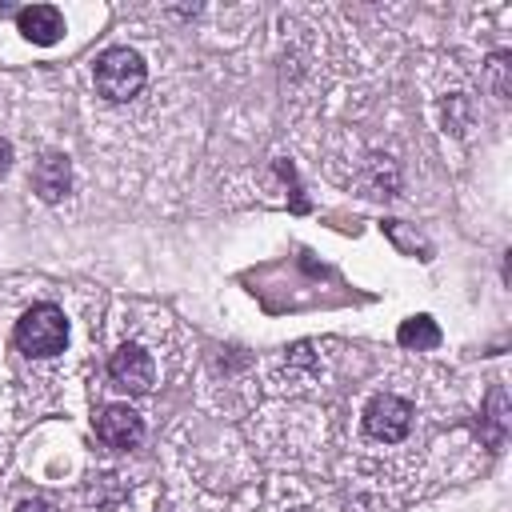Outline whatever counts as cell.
Returning <instances> with one entry per match:
<instances>
[{
	"label": "cell",
	"mask_w": 512,
	"mask_h": 512,
	"mask_svg": "<svg viewBox=\"0 0 512 512\" xmlns=\"http://www.w3.org/2000/svg\"><path fill=\"white\" fill-rule=\"evenodd\" d=\"M92 428H96V440H100V444L120 448V452H128V448H136V444L144 440V416L132 412L128 404H108V408L92 420Z\"/></svg>",
	"instance_id": "obj_5"
},
{
	"label": "cell",
	"mask_w": 512,
	"mask_h": 512,
	"mask_svg": "<svg viewBox=\"0 0 512 512\" xmlns=\"http://www.w3.org/2000/svg\"><path fill=\"white\" fill-rule=\"evenodd\" d=\"M72 188V164L64 152H44L32 168V192L44 200V204H56L64 200V192Z\"/></svg>",
	"instance_id": "obj_6"
},
{
	"label": "cell",
	"mask_w": 512,
	"mask_h": 512,
	"mask_svg": "<svg viewBox=\"0 0 512 512\" xmlns=\"http://www.w3.org/2000/svg\"><path fill=\"white\" fill-rule=\"evenodd\" d=\"M92 80H96V92H100L104 100L124 104V100H132V96L144 88L148 68H144V60H140V52H132V48H104V52L96 56Z\"/></svg>",
	"instance_id": "obj_1"
},
{
	"label": "cell",
	"mask_w": 512,
	"mask_h": 512,
	"mask_svg": "<svg viewBox=\"0 0 512 512\" xmlns=\"http://www.w3.org/2000/svg\"><path fill=\"white\" fill-rule=\"evenodd\" d=\"M488 84H492V96H508V52H492L488 56Z\"/></svg>",
	"instance_id": "obj_9"
},
{
	"label": "cell",
	"mask_w": 512,
	"mask_h": 512,
	"mask_svg": "<svg viewBox=\"0 0 512 512\" xmlns=\"http://www.w3.org/2000/svg\"><path fill=\"white\" fill-rule=\"evenodd\" d=\"M412 428V404L404 396H392V392H380L368 400L364 408V432L372 440H384V444H396L404 440Z\"/></svg>",
	"instance_id": "obj_3"
},
{
	"label": "cell",
	"mask_w": 512,
	"mask_h": 512,
	"mask_svg": "<svg viewBox=\"0 0 512 512\" xmlns=\"http://www.w3.org/2000/svg\"><path fill=\"white\" fill-rule=\"evenodd\" d=\"M396 340H400L404 348L428 352V348H436V344H440V328H436V320H432V316H412V320H404V324H400Z\"/></svg>",
	"instance_id": "obj_8"
},
{
	"label": "cell",
	"mask_w": 512,
	"mask_h": 512,
	"mask_svg": "<svg viewBox=\"0 0 512 512\" xmlns=\"http://www.w3.org/2000/svg\"><path fill=\"white\" fill-rule=\"evenodd\" d=\"M12 340H16V348L24 356H56L68 344V320H64V312L56 304H32L16 320Z\"/></svg>",
	"instance_id": "obj_2"
},
{
	"label": "cell",
	"mask_w": 512,
	"mask_h": 512,
	"mask_svg": "<svg viewBox=\"0 0 512 512\" xmlns=\"http://www.w3.org/2000/svg\"><path fill=\"white\" fill-rule=\"evenodd\" d=\"M108 380L120 388V392H132V396H144L152 392L156 384V364L152 356L140 348V344H120L108 360Z\"/></svg>",
	"instance_id": "obj_4"
},
{
	"label": "cell",
	"mask_w": 512,
	"mask_h": 512,
	"mask_svg": "<svg viewBox=\"0 0 512 512\" xmlns=\"http://www.w3.org/2000/svg\"><path fill=\"white\" fill-rule=\"evenodd\" d=\"M16 512H56V504H48V500H20Z\"/></svg>",
	"instance_id": "obj_10"
},
{
	"label": "cell",
	"mask_w": 512,
	"mask_h": 512,
	"mask_svg": "<svg viewBox=\"0 0 512 512\" xmlns=\"http://www.w3.org/2000/svg\"><path fill=\"white\" fill-rule=\"evenodd\" d=\"M16 28H20L24 40H32V44H56L60 32H64V16H60V8H52V4H32V8H20V12H16Z\"/></svg>",
	"instance_id": "obj_7"
},
{
	"label": "cell",
	"mask_w": 512,
	"mask_h": 512,
	"mask_svg": "<svg viewBox=\"0 0 512 512\" xmlns=\"http://www.w3.org/2000/svg\"><path fill=\"white\" fill-rule=\"evenodd\" d=\"M8 164H12V148L0 140V172H8Z\"/></svg>",
	"instance_id": "obj_11"
}]
</instances>
